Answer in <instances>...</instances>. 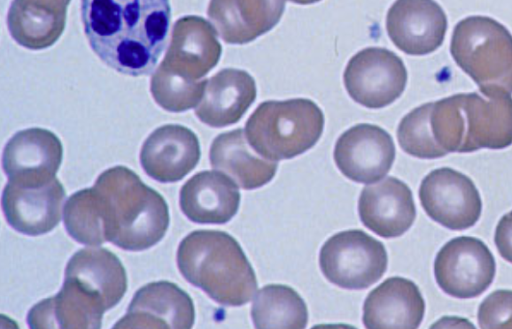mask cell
Returning a JSON list of instances; mask_svg holds the SVG:
<instances>
[{
  "mask_svg": "<svg viewBox=\"0 0 512 329\" xmlns=\"http://www.w3.org/2000/svg\"><path fill=\"white\" fill-rule=\"evenodd\" d=\"M81 18L93 52L118 73L154 70L169 33V0H81Z\"/></svg>",
  "mask_w": 512,
  "mask_h": 329,
  "instance_id": "6da1fadb",
  "label": "cell"
},
{
  "mask_svg": "<svg viewBox=\"0 0 512 329\" xmlns=\"http://www.w3.org/2000/svg\"><path fill=\"white\" fill-rule=\"evenodd\" d=\"M92 189L106 242L136 252L151 248L165 236L170 221L165 199L131 169L108 168Z\"/></svg>",
  "mask_w": 512,
  "mask_h": 329,
  "instance_id": "7a4b0ae2",
  "label": "cell"
},
{
  "mask_svg": "<svg viewBox=\"0 0 512 329\" xmlns=\"http://www.w3.org/2000/svg\"><path fill=\"white\" fill-rule=\"evenodd\" d=\"M177 266L190 284L224 306H242L257 289L254 270L234 237L219 230H195L177 249Z\"/></svg>",
  "mask_w": 512,
  "mask_h": 329,
  "instance_id": "3957f363",
  "label": "cell"
},
{
  "mask_svg": "<svg viewBox=\"0 0 512 329\" xmlns=\"http://www.w3.org/2000/svg\"><path fill=\"white\" fill-rule=\"evenodd\" d=\"M433 128L445 151L468 153L512 144L510 94L458 93L434 102Z\"/></svg>",
  "mask_w": 512,
  "mask_h": 329,
  "instance_id": "277c9868",
  "label": "cell"
},
{
  "mask_svg": "<svg viewBox=\"0 0 512 329\" xmlns=\"http://www.w3.org/2000/svg\"><path fill=\"white\" fill-rule=\"evenodd\" d=\"M324 129L319 106L306 98L268 100L257 106L245 124L252 149L270 160L296 157L312 148Z\"/></svg>",
  "mask_w": 512,
  "mask_h": 329,
  "instance_id": "5b68a950",
  "label": "cell"
},
{
  "mask_svg": "<svg viewBox=\"0 0 512 329\" xmlns=\"http://www.w3.org/2000/svg\"><path fill=\"white\" fill-rule=\"evenodd\" d=\"M450 53L485 96L512 93V34L488 16H469L454 27Z\"/></svg>",
  "mask_w": 512,
  "mask_h": 329,
  "instance_id": "8992f818",
  "label": "cell"
},
{
  "mask_svg": "<svg viewBox=\"0 0 512 329\" xmlns=\"http://www.w3.org/2000/svg\"><path fill=\"white\" fill-rule=\"evenodd\" d=\"M319 264L329 282L344 289L362 290L384 275L388 257L380 241L360 229H352L326 240Z\"/></svg>",
  "mask_w": 512,
  "mask_h": 329,
  "instance_id": "52a82bcc",
  "label": "cell"
},
{
  "mask_svg": "<svg viewBox=\"0 0 512 329\" xmlns=\"http://www.w3.org/2000/svg\"><path fill=\"white\" fill-rule=\"evenodd\" d=\"M496 264L486 244L476 237L459 236L438 251L434 276L449 296L469 299L481 295L493 282Z\"/></svg>",
  "mask_w": 512,
  "mask_h": 329,
  "instance_id": "ba28073f",
  "label": "cell"
},
{
  "mask_svg": "<svg viewBox=\"0 0 512 329\" xmlns=\"http://www.w3.org/2000/svg\"><path fill=\"white\" fill-rule=\"evenodd\" d=\"M349 96L358 104L378 109L403 93L407 70L402 59L382 47H367L350 58L343 74Z\"/></svg>",
  "mask_w": 512,
  "mask_h": 329,
  "instance_id": "9c48e42d",
  "label": "cell"
},
{
  "mask_svg": "<svg viewBox=\"0 0 512 329\" xmlns=\"http://www.w3.org/2000/svg\"><path fill=\"white\" fill-rule=\"evenodd\" d=\"M420 203L435 222L451 230H464L479 220L482 201L474 182L452 168L428 173L419 188Z\"/></svg>",
  "mask_w": 512,
  "mask_h": 329,
  "instance_id": "30bf717a",
  "label": "cell"
},
{
  "mask_svg": "<svg viewBox=\"0 0 512 329\" xmlns=\"http://www.w3.org/2000/svg\"><path fill=\"white\" fill-rule=\"evenodd\" d=\"M65 190L56 178L40 182L8 180L2 193V210L7 223L17 232L39 236L60 222Z\"/></svg>",
  "mask_w": 512,
  "mask_h": 329,
  "instance_id": "8fae6325",
  "label": "cell"
},
{
  "mask_svg": "<svg viewBox=\"0 0 512 329\" xmlns=\"http://www.w3.org/2000/svg\"><path fill=\"white\" fill-rule=\"evenodd\" d=\"M395 154L394 141L387 131L374 124L360 123L340 135L333 156L345 177L369 184L390 171Z\"/></svg>",
  "mask_w": 512,
  "mask_h": 329,
  "instance_id": "7c38bea8",
  "label": "cell"
},
{
  "mask_svg": "<svg viewBox=\"0 0 512 329\" xmlns=\"http://www.w3.org/2000/svg\"><path fill=\"white\" fill-rule=\"evenodd\" d=\"M386 30L399 50L422 56L442 45L447 17L434 0H396L387 12Z\"/></svg>",
  "mask_w": 512,
  "mask_h": 329,
  "instance_id": "4fadbf2b",
  "label": "cell"
},
{
  "mask_svg": "<svg viewBox=\"0 0 512 329\" xmlns=\"http://www.w3.org/2000/svg\"><path fill=\"white\" fill-rule=\"evenodd\" d=\"M194 304L184 290L169 281L151 282L133 296L126 314L114 328H191Z\"/></svg>",
  "mask_w": 512,
  "mask_h": 329,
  "instance_id": "5bb4252c",
  "label": "cell"
},
{
  "mask_svg": "<svg viewBox=\"0 0 512 329\" xmlns=\"http://www.w3.org/2000/svg\"><path fill=\"white\" fill-rule=\"evenodd\" d=\"M200 156L199 140L192 130L179 124H166L146 138L140 151V163L152 179L173 183L190 173Z\"/></svg>",
  "mask_w": 512,
  "mask_h": 329,
  "instance_id": "9a60e30c",
  "label": "cell"
},
{
  "mask_svg": "<svg viewBox=\"0 0 512 329\" xmlns=\"http://www.w3.org/2000/svg\"><path fill=\"white\" fill-rule=\"evenodd\" d=\"M221 53L214 27L200 16L188 15L174 23L161 64L183 77L199 80L217 65Z\"/></svg>",
  "mask_w": 512,
  "mask_h": 329,
  "instance_id": "2e32d148",
  "label": "cell"
},
{
  "mask_svg": "<svg viewBox=\"0 0 512 329\" xmlns=\"http://www.w3.org/2000/svg\"><path fill=\"white\" fill-rule=\"evenodd\" d=\"M63 158L60 139L43 128H28L15 133L6 143L2 167L8 180L46 181L55 177Z\"/></svg>",
  "mask_w": 512,
  "mask_h": 329,
  "instance_id": "e0dca14e",
  "label": "cell"
},
{
  "mask_svg": "<svg viewBox=\"0 0 512 329\" xmlns=\"http://www.w3.org/2000/svg\"><path fill=\"white\" fill-rule=\"evenodd\" d=\"M362 223L383 238L404 234L413 224L416 208L410 188L395 177L362 189L358 201Z\"/></svg>",
  "mask_w": 512,
  "mask_h": 329,
  "instance_id": "ac0fdd59",
  "label": "cell"
},
{
  "mask_svg": "<svg viewBox=\"0 0 512 329\" xmlns=\"http://www.w3.org/2000/svg\"><path fill=\"white\" fill-rule=\"evenodd\" d=\"M241 195L223 172L196 173L181 187L179 205L183 214L198 224H225L237 213Z\"/></svg>",
  "mask_w": 512,
  "mask_h": 329,
  "instance_id": "d6986e66",
  "label": "cell"
},
{
  "mask_svg": "<svg viewBox=\"0 0 512 329\" xmlns=\"http://www.w3.org/2000/svg\"><path fill=\"white\" fill-rule=\"evenodd\" d=\"M286 0H210L207 14L228 44H246L280 21Z\"/></svg>",
  "mask_w": 512,
  "mask_h": 329,
  "instance_id": "ffe728a7",
  "label": "cell"
},
{
  "mask_svg": "<svg viewBox=\"0 0 512 329\" xmlns=\"http://www.w3.org/2000/svg\"><path fill=\"white\" fill-rule=\"evenodd\" d=\"M256 95L255 80L247 71L225 68L207 79L195 115L210 127L229 126L242 118Z\"/></svg>",
  "mask_w": 512,
  "mask_h": 329,
  "instance_id": "44dd1931",
  "label": "cell"
},
{
  "mask_svg": "<svg viewBox=\"0 0 512 329\" xmlns=\"http://www.w3.org/2000/svg\"><path fill=\"white\" fill-rule=\"evenodd\" d=\"M424 312L418 286L403 277H390L367 295L362 321L366 328H417Z\"/></svg>",
  "mask_w": 512,
  "mask_h": 329,
  "instance_id": "7402d4cb",
  "label": "cell"
},
{
  "mask_svg": "<svg viewBox=\"0 0 512 329\" xmlns=\"http://www.w3.org/2000/svg\"><path fill=\"white\" fill-rule=\"evenodd\" d=\"M106 311L100 300L75 280L64 277L60 291L28 312L30 328H100Z\"/></svg>",
  "mask_w": 512,
  "mask_h": 329,
  "instance_id": "603a6c76",
  "label": "cell"
},
{
  "mask_svg": "<svg viewBox=\"0 0 512 329\" xmlns=\"http://www.w3.org/2000/svg\"><path fill=\"white\" fill-rule=\"evenodd\" d=\"M65 277L75 280L102 302L106 311L115 307L127 290V275L119 258L111 251L86 247L67 262Z\"/></svg>",
  "mask_w": 512,
  "mask_h": 329,
  "instance_id": "cb8c5ba5",
  "label": "cell"
},
{
  "mask_svg": "<svg viewBox=\"0 0 512 329\" xmlns=\"http://www.w3.org/2000/svg\"><path fill=\"white\" fill-rule=\"evenodd\" d=\"M70 0H13L7 15L11 37L30 50L52 46L62 35Z\"/></svg>",
  "mask_w": 512,
  "mask_h": 329,
  "instance_id": "d4e9b609",
  "label": "cell"
},
{
  "mask_svg": "<svg viewBox=\"0 0 512 329\" xmlns=\"http://www.w3.org/2000/svg\"><path fill=\"white\" fill-rule=\"evenodd\" d=\"M242 129L219 134L209 151L210 164L245 190L264 186L275 176L277 163L252 151Z\"/></svg>",
  "mask_w": 512,
  "mask_h": 329,
  "instance_id": "484cf974",
  "label": "cell"
},
{
  "mask_svg": "<svg viewBox=\"0 0 512 329\" xmlns=\"http://www.w3.org/2000/svg\"><path fill=\"white\" fill-rule=\"evenodd\" d=\"M251 317L256 328H304L308 322V310L293 288L269 284L257 292Z\"/></svg>",
  "mask_w": 512,
  "mask_h": 329,
  "instance_id": "4316f807",
  "label": "cell"
},
{
  "mask_svg": "<svg viewBox=\"0 0 512 329\" xmlns=\"http://www.w3.org/2000/svg\"><path fill=\"white\" fill-rule=\"evenodd\" d=\"M207 79L191 80L160 63L150 81V92L155 102L169 112H184L199 104Z\"/></svg>",
  "mask_w": 512,
  "mask_h": 329,
  "instance_id": "83f0119b",
  "label": "cell"
},
{
  "mask_svg": "<svg viewBox=\"0 0 512 329\" xmlns=\"http://www.w3.org/2000/svg\"><path fill=\"white\" fill-rule=\"evenodd\" d=\"M63 222L69 236L78 243L96 246L106 242L92 187L78 190L67 199Z\"/></svg>",
  "mask_w": 512,
  "mask_h": 329,
  "instance_id": "f1b7e54d",
  "label": "cell"
},
{
  "mask_svg": "<svg viewBox=\"0 0 512 329\" xmlns=\"http://www.w3.org/2000/svg\"><path fill=\"white\" fill-rule=\"evenodd\" d=\"M432 102L414 108L400 121L397 139L401 149L407 154L420 159L444 157V152L434 141L429 117Z\"/></svg>",
  "mask_w": 512,
  "mask_h": 329,
  "instance_id": "f546056e",
  "label": "cell"
},
{
  "mask_svg": "<svg viewBox=\"0 0 512 329\" xmlns=\"http://www.w3.org/2000/svg\"><path fill=\"white\" fill-rule=\"evenodd\" d=\"M481 328H512V290H496L480 304L477 314Z\"/></svg>",
  "mask_w": 512,
  "mask_h": 329,
  "instance_id": "4dcf8cb0",
  "label": "cell"
},
{
  "mask_svg": "<svg viewBox=\"0 0 512 329\" xmlns=\"http://www.w3.org/2000/svg\"><path fill=\"white\" fill-rule=\"evenodd\" d=\"M494 241L502 258L512 263V211L499 220L495 229Z\"/></svg>",
  "mask_w": 512,
  "mask_h": 329,
  "instance_id": "1f68e13d",
  "label": "cell"
},
{
  "mask_svg": "<svg viewBox=\"0 0 512 329\" xmlns=\"http://www.w3.org/2000/svg\"><path fill=\"white\" fill-rule=\"evenodd\" d=\"M290 2H293L295 4H300V5H309V4H314V3H317L321 0H289Z\"/></svg>",
  "mask_w": 512,
  "mask_h": 329,
  "instance_id": "d6a6232c",
  "label": "cell"
}]
</instances>
